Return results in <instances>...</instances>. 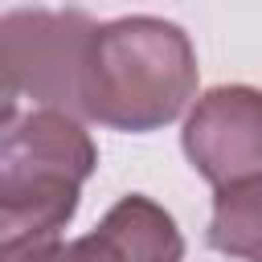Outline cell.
<instances>
[{
	"mask_svg": "<svg viewBox=\"0 0 262 262\" xmlns=\"http://www.w3.org/2000/svg\"><path fill=\"white\" fill-rule=\"evenodd\" d=\"M196 94V49L164 16H119L94 29L82 119L115 131H156Z\"/></svg>",
	"mask_w": 262,
	"mask_h": 262,
	"instance_id": "2",
	"label": "cell"
},
{
	"mask_svg": "<svg viewBox=\"0 0 262 262\" xmlns=\"http://www.w3.org/2000/svg\"><path fill=\"white\" fill-rule=\"evenodd\" d=\"M180 147L213 188L262 176V90L242 82L205 90L184 119Z\"/></svg>",
	"mask_w": 262,
	"mask_h": 262,
	"instance_id": "4",
	"label": "cell"
},
{
	"mask_svg": "<svg viewBox=\"0 0 262 262\" xmlns=\"http://www.w3.org/2000/svg\"><path fill=\"white\" fill-rule=\"evenodd\" d=\"M209 246L242 262H262V176L217 188Z\"/></svg>",
	"mask_w": 262,
	"mask_h": 262,
	"instance_id": "6",
	"label": "cell"
},
{
	"mask_svg": "<svg viewBox=\"0 0 262 262\" xmlns=\"http://www.w3.org/2000/svg\"><path fill=\"white\" fill-rule=\"evenodd\" d=\"M94 29L82 8H8L0 16L4 115H16V98H33L41 111L82 119Z\"/></svg>",
	"mask_w": 262,
	"mask_h": 262,
	"instance_id": "3",
	"label": "cell"
},
{
	"mask_svg": "<svg viewBox=\"0 0 262 262\" xmlns=\"http://www.w3.org/2000/svg\"><path fill=\"white\" fill-rule=\"evenodd\" d=\"M98 147L82 119L61 111L4 115L0 135V262H20L74 221Z\"/></svg>",
	"mask_w": 262,
	"mask_h": 262,
	"instance_id": "1",
	"label": "cell"
},
{
	"mask_svg": "<svg viewBox=\"0 0 262 262\" xmlns=\"http://www.w3.org/2000/svg\"><path fill=\"white\" fill-rule=\"evenodd\" d=\"M180 258L184 237L172 213L160 209L151 196L131 192L119 196L90 233L74 242H53L20 262H180Z\"/></svg>",
	"mask_w": 262,
	"mask_h": 262,
	"instance_id": "5",
	"label": "cell"
}]
</instances>
